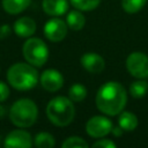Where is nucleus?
<instances>
[{
    "mask_svg": "<svg viewBox=\"0 0 148 148\" xmlns=\"http://www.w3.org/2000/svg\"><path fill=\"white\" fill-rule=\"evenodd\" d=\"M126 101L127 94L125 88L116 81L104 83L96 95V105L98 110L108 116L120 113L126 105Z\"/></svg>",
    "mask_w": 148,
    "mask_h": 148,
    "instance_id": "1",
    "label": "nucleus"
},
{
    "mask_svg": "<svg viewBox=\"0 0 148 148\" xmlns=\"http://www.w3.org/2000/svg\"><path fill=\"white\" fill-rule=\"evenodd\" d=\"M7 80L9 84L17 90H29L37 84L38 73L31 64L17 62L9 67Z\"/></svg>",
    "mask_w": 148,
    "mask_h": 148,
    "instance_id": "2",
    "label": "nucleus"
},
{
    "mask_svg": "<svg viewBox=\"0 0 148 148\" xmlns=\"http://www.w3.org/2000/svg\"><path fill=\"white\" fill-rule=\"evenodd\" d=\"M46 114L52 124L57 126H66L74 119L75 109L69 98L58 96L49 102L46 106Z\"/></svg>",
    "mask_w": 148,
    "mask_h": 148,
    "instance_id": "3",
    "label": "nucleus"
},
{
    "mask_svg": "<svg viewBox=\"0 0 148 148\" xmlns=\"http://www.w3.org/2000/svg\"><path fill=\"white\" fill-rule=\"evenodd\" d=\"M38 116V109L34 101L29 98H21L16 101L10 110L9 118L12 123L17 127H30L35 124Z\"/></svg>",
    "mask_w": 148,
    "mask_h": 148,
    "instance_id": "4",
    "label": "nucleus"
},
{
    "mask_svg": "<svg viewBox=\"0 0 148 148\" xmlns=\"http://www.w3.org/2000/svg\"><path fill=\"white\" fill-rule=\"evenodd\" d=\"M24 59L32 66H43L49 58V49L39 38H28L22 49Z\"/></svg>",
    "mask_w": 148,
    "mask_h": 148,
    "instance_id": "5",
    "label": "nucleus"
},
{
    "mask_svg": "<svg viewBox=\"0 0 148 148\" xmlns=\"http://www.w3.org/2000/svg\"><path fill=\"white\" fill-rule=\"evenodd\" d=\"M126 68L138 79L148 77V56L142 52H133L126 59Z\"/></svg>",
    "mask_w": 148,
    "mask_h": 148,
    "instance_id": "6",
    "label": "nucleus"
},
{
    "mask_svg": "<svg viewBox=\"0 0 148 148\" xmlns=\"http://www.w3.org/2000/svg\"><path fill=\"white\" fill-rule=\"evenodd\" d=\"M87 133L92 138H102L112 131V123L102 116H95L87 121Z\"/></svg>",
    "mask_w": 148,
    "mask_h": 148,
    "instance_id": "7",
    "label": "nucleus"
},
{
    "mask_svg": "<svg viewBox=\"0 0 148 148\" xmlns=\"http://www.w3.org/2000/svg\"><path fill=\"white\" fill-rule=\"evenodd\" d=\"M44 35L51 42H60L67 35V23L60 18H51L44 25Z\"/></svg>",
    "mask_w": 148,
    "mask_h": 148,
    "instance_id": "8",
    "label": "nucleus"
},
{
    "mask_svg": "<svg viewBox=\"0 0 148 148\" xmlns=\"http://www.w3.org/2000/svg\"><path fill=\"white\" fill-rule=\"evenodd\" d=\"M3 146L7 148H30L32 146L31 135L23 130H15L7 134Z\"/></svg>",
    "mask_w": 148,
    "mask_h": 148,
    "instance_id": "9",
    "label": "nucleus"
},
{
    "mask_svg": "<svg viewBox=\"0 0 148 148\" xmlns=\"http://www.w3.org/2000/svg\"><path fill=\"white\" fill-rule=\"evenodd\" d=\"M39 80H40L42 87L45 90L50 91V92L59 90L64 84V77H62L61 73L58 72L57 69H46V71H44L40 75Z\"/></svg>",
    "mask_w": 148,
    "mask_h": 148,
    "instance_id": "10",
    "label": "nucleus"
},
{
    "mask_svg": "<svg viewBox=\"0 0 148 148\" xmlns=\"http://www.w3.org/2000/svg\"><path fill=\"white\" fill-rule=\"evenodd\" d=\"M81 65L84 69H87L89 73H92V74L101 73L105 67L104 59L99 54L94 52L84 53L81 57Z\"/></svg>",
    "mask_w": 148,
    "mask_h": 148,
    "instance_id": "11",
    "label": "nucleus"
},
{
    "mask_svg": "<svg viewBox=\"0 0 148 148\" xmlns=\"http://www.w3.org/2000/svg\"><path fill=\"white\" fill-rule=\"evenodd\" d=\"M14 31L18 37L28 38L36 31V22L30 17H20L14 22Z\"/></svg>",
    "mask_w": 148,
    "mask_h": 148,
    "instance_id": "12",
    "label": "nucleus"
},
{
    "mask_svg": "<svg viewBox=\"0 0 148 148\" xmlns=\"http://www.w3.org/2000/svg\"><path fill=\"white\" fill-rule=\"evenodd\" d=\"M43 9L46 14L52 16H59L67 12V0H43Z\"/></svg>",
    "mask_w": 148,
    "mask_h": 148,
    "instance_id": "13",
    "label": "nucleus"
},
{
    "mask_svg": "<svg viewBox=\"0 0 148 148\" xmlns=\"http://www.w3.org/2000/svg\"><path fill=\"white\" fill-rule=\"evenodd\" d=\"M31 0H2V8L8 14H18L23 12L29 5Z\"/></svg>",
    "mask_w": 148,
    "mask_h": 148,
    "instance_id": "14",
    "label": "nucleus"
},
{
    "mask_svg": "<svg viewBox=\"0 0 148 148\" xmlns=\"http://www.w3.org/2000/svg\"><path fill=\"white\" fill-rule=\"evenodd\" d=\"M118 124L123 131H133L138 126V118L134 113L130 111H124L120 112Z\"/></svg>",
    "mask_w": 148,
    "mask_h": 148,
    "instance_id": "15",
    "label": "nucleus"
},
{
    "mask_svg": "<svg viewBox=\"0 0 148 148\" xmlns=\"http://www.w3.org/2000/svg\"><path fill=\"white\" fill-rule=\"evenodd\" d=\"M66 23H67V27H69L73 30H81L84 27L86 20L83 14H81L79 10H71L67 14Z\"/></svg>",
    "mask_w": 148,
    "mask_h": 148,
    "instance_id": "16",
    "label": "nucleus"
},
{
    "mask_svg": "<svg viewBox=\"0 0 148 148\" xmlns=\"http://www.w3.org/2000/svg\"><path fill=\"white\" fill-rule=\"evenodd\" d=\"M34 145L38 148H52L54 146V138L50 133L42 132L35 136Z\"/></svg>",
    "mask_w": 148,
    "mask_h": 148,
    "instance_id": "17",
    "label": "nucleus"
},
{
    "mask_svg": "<svg viewBox=\"0 0 148 148\" xmlns=\"http://www.w3.org/2000/svg\"><path fill=\"white\" fill-rule=\"evenodd\" d=\"M68 96L72 102H81L87 96V89L84 86H82L80 83H75L69 88Z\"/></svg>",
    "mask_w": 148,
    "mask_h": 148,
    "instance_id": "18",
    "label": "nucleus"
},
{
    "mask_svg": "<svg viewBox=\"0 0 148 148\" xmlns=\"http://www.w3.org/2000/svg\"><path fill=\"white\" fill-rule=\"evenodd\" d=\"M148 90V83L146 81H134L130 87V94L134 98H141Z\"/></svg>",
    "mask_w": 148,
    "mask_h": 148,
    "instance_id": "19",
    "label": "nucleus"
},
{
    "mask_svg": "<svg viewBox=\"0 0 148 148\" xmlns=\"http://www.w3.org/2000/svg\"><path fill=\"white\" fill-rule=\"evenodd\" d=\"M147 0H121V6L126 13H138L146 5Z\"/></svg>",
    "mask_w": 148,
    "mask_h": 148,
    "instance_id": "20",
    "label": "nucleus"
},
{
    "mask_svg": "<svg viewBox=\"0 0 148 148\" xmlns=\"http://www.w3.org/2000/svg\"><path fill=\"white\" fill-rule=\"evenodd\" d=\"M101 0H71V3L80 10H92L99 5Z\"/></svg>",
    "mask_w": 148,
    "mask_h": 148,
    "instance_id": "21",
    "label": "nucleus"
},
{
    "mask_svg": "<svg viewBox=\"0 0 148 148\" xmlns=\"http://www.w3.org/2000/svg\"><path fill=\"white\" fill-rule=\"evenodd\" d=\"M62 148H87L88 143L80 136H69L62 142Z\"/></svg>",
    "mask_w": 148,
    "mask_h": 148,
    "instance_id": "22",
    "label": "nucleus"
},
{
    "mask_svg": "<svg viewBox=\"0 0 148 148\" xmlns=\"http://www.w3.org/2000/svg\"><path fill=\"white\" fill-rule=\"evenodd\" d=\"M95 148H116V143L109 139H103L92 145Z\"/></svg>",
    "mask_w": 148,
    "mask_h": 148,
    "instance_id": "23",
    "label": "nucleus"
},
{
    "mask_svg": "<svg viewBox=\"0 0 148 148\" xmlns=\"http://www.w3.org/2000/svg\"><path fill=\"white\" fill-rule=\"evenodd\" d=\"M9 96V88L6 83H3L2 81H0V103L6 101Z\"/></svg>",
    "mask_w": 148,
    "mask_h": 148,
    "instance_id": "24",
    "label": "nucleus"
},
{
    "mask_svg": "<svg viewBox=\"0 0 148 148\" xmlns=\"http://www.w3.org/2000/svg\"><path fill=\"white\" fill-rule=\"evenodd\" d=\"M10 35V27L8 24H3L0 27V39L7 38Z\"/></svg>",
    "mask_w": 148,
    "mask_h": 148,
    "instance_id": "25",
    "label": "nucleus"
},
{
    "mask_svg": "<svg viewBox=\"0 0 148 148\" xmlns=\"http://www.w3.org/2000/svg\"><path fill=\"white\" fill-rule=\"evenodd\" d=\"M114 135H117V136H119V135H121V133H123V131H121V127L119 126V127H116V128H113L112 127V131H111Z\"/></svg>",
    "mask_w": 148,
    "mask_h": 148,
    "instance_id": "26",
    "label": "nucleus"
},
{
    "mask_svg": "<svg viewBox=\"0 0 148 148\" xmlns=\"http://www.w3.org/2000/svg\"><path fill=\"white\" fill-rule=\"evenodd\" d=\"M3 114H5V109H3L2 106H0V118H1Z\"/></svg>",
    "mask_w": 148,
    "mask_h": 148,
    "instance_id": "27",
    "label": "nucleus"
}]
</instances>
